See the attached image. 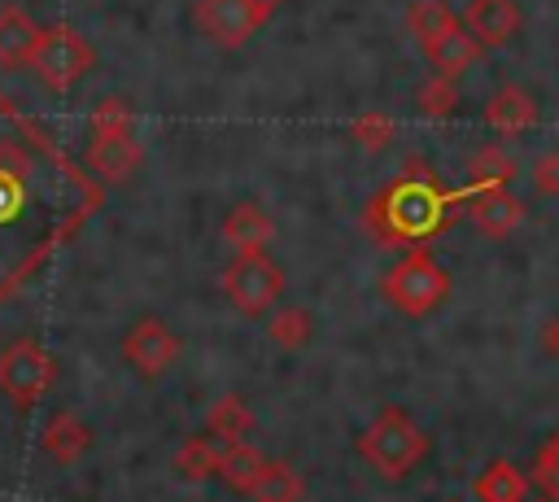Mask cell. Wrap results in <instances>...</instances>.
I'll use <instances>...</instances> for the list:
<instances>
[{
    "instance_id": "obj_27",
    "label": "cell",
    "mask_w": 559,
    "mask_h": 502,
    "mask_svg": "<svg viewBox=\"0 0 559 502\" xmlns=\"http://www.w3.org/2000/svg\"><path fill=\"white\" fill-rule=\"evenodd\" d=\"M349 135H354L358 148H367V153H384V148L393 144V135H397V122H393L389 113L371 109V113H358V118L349 122Z\"/></svg>"
},
{
    "instance_id": "obj_32",
    "label": "cell",
    "mask_w": 559,
    "mask_h": 502,
    "mask_svg": "<svg viewBox=\"0 0 559 502\" xmlns=\"http://www.w3.org/2000/svg\"><path fill=\"white\" fill-rule=\"evenodd\" d=\"M253 4H258V9H262V13H266V17H271V13H275V9H280V4H284V0H253Z\"/></svg>"
},
{
    "instance_id": "obj_29",
    "label": "cell",
    "mask_w": 559,
    "mask_h": 502,
    "mask_svg": "<svg viewBox=\"0 0 559 502\" xmlns=\"http://www.w3.org/2000/svg\"><path fill=\"white\" fill-rule=\"evenodd\" d=\"M533 485H542V493L550 502H559V428L542 441L537 450V463H533Z\"/></svg>"
},
{
    "instance_id": "obj_8",
    "label": "cell",
    "mask_w": 559,
    "mask_h": 502,
    "mask_svg": "<svg viewBox=\"0 0 559 502\" xmlns=\"http://www.w3.org/2000/svg\"><path fill=\"white\" fill-rule=\"evenodd\" d=\"M201 35L218 48H245L262 26H266V13L253 4V0H197L192 9Z\"/></svg>"
},
{
    "instance_id": "obj_5",
    "label": "cell",
    "mask_w": 559,
    "mask_h": 502,
    "mask_svg": "<svg viewBox=\"0 0 559 502\" xmlns=\"http://www.w3.org/2000/svg\"><path fill=\"white\" fill-rule=\"evenodd\" d=\"M92 65H96V48L74 26H44L26 70H35V79L48 92H70Z\"/></svg>"
},
{
    "instance_id": "obj_11",
    "label": "cell",
    "mask_w": 559,
    "mask_h": 502,
    "mask_svg": "<svg viewBox=\"0 0 559 502\" xmlns=\"http://www.w3.org/2000/svg\"><path fill=\"white\" fill-rule=\"evenodd\" d=\"M467 218L485 231V236H507V231H515L520 223H524V214H528V205L511 192V188H480V192H467Z\"/></svg>"
},
{
    "instance_id": "obj_21",
    "label": "cell",
    "mask_w": 559,
    "mask_h": 502,
    "mask_svg": "<svg viewBox=\"0 0 559 502\" xmlns=\"http://www.w3.org/2000/svg\"><path fill=\"white\" fill-rule=\"evenodd\" d=\"M528 476L515 467V463H507V458H498V463H489L480 476H476V498L480 502H528Z\"/></svg>"
},
{
    "instance_id": "obj_10",
    "label": "cell",
    "mask_w": 559,
    "mask_h": 502,
    "mask_svg": "<svg viewBox=\"0 0 559 502\" xmlns=\"http://www.w3.org/2000/svg\"><path fill=\"white\" fill-rule=\"evenodd\" d=\"M463 26L480 48H502L520 35L524 26V9L515 0H467L463 9Z\"/></svg>"
},
{
    "instance_id": "obj_31",
    "label": "cell",
    "mask_w": 559,
    "mask_h": 502,
    "mask_svg": "<svg viewBox=\"0 0 559 502\" xmlns=\"http://www.w3.org/2000/svg\"><path fill=\"white\" fill-rule=\"evenodd\" d=\"M537 345H542V354H546V358H555V362H559V314H550V319L542 323Z\"/></svg>"
},
{
    "instance_id": "obj_2",
    "label": "cell",
    "mask_w": 559,
    "mask_h": 502,
    "mask_svg": "<svg viewBox=\"0 0 559 502\" xmlns=\"http://www.w3.org/2000/svg\"><path fill=\"white\" fill-rule=\"evenodd\" d=\"M463 205L467 188H445L424 157H411L406 170L367 201L362 227L380 249H428V240H437Z\"/></svg>"
},
{
    "instance_id": "obj_22",
    "label": "cell",
    "mask_w": 559,
    "mask_h": 502,
    "mask_svg": "<svg viewBox=\"0 0 559 502\" xmlns=\"http://www.w3.org/2000/svg\"><path fill=\"white\" fill-rule=\"evenodd\" d=\"M515 175H520L515 157H511L502 144H485V148L467 162V192H480V188H511Z\"/></svg>"
},
{
    "instance_id": "obj_20",
    "label": "cell",
    "mask_w": 559,
    "mask_h": 502,
    "mask_svg": "<svg viewBox=\"0 0 559 502\" xmlns=\"http://www.w3.org/2000/svg\"><path fill=\"white\" fill-rule=\"evenodd\" d=\"M262 467H266V458H262V450H258V445H249V441H231V445L223 450L218 480H223L231 493L249 498V489H253V480L262 476Z\"/></svg>"
},
{
    "instance_id": "obj_15",
    "label": "cell",
    "mask_w": 559,
    "mask_h": 502,
    "mask_svg": "<svg viewBox=\"0 0 559 502\" xmlns=\"http://www.w3.org/2000/svg\"><path fill=\"white\" fill-rule=\"evenodd\" d=\"M39 445H44V454H48L52 463L70 467V463H79V458L92 450V428H87L74 410H57V415L44 423Z\"/></svg>"
},
{
    "instance_id": "obj_3",
    "label": "cell",
    "mask_w": 559,
    "mask_h": 502,
    "mask_svg": "<svg viewBox=\"0 0 559 502\" xmlns=\"http://www.w3.org/2000/svg\"><path fill=\"white\" fill-rule=\"evenodd\" d=\"M428 432L402 410V406H384L371 423H367V432L358 437V454H362V463L367 467H376L384 480H402V476H411L424 458H428Z\"/></svg>"
},
{
    "instance_id": "obj_26",
    "label": "cell",
    "mask_w": 559,
    "mask_h": 502,
    "mask_svg": "<svg viewBox=\"0 0 559 502\" xmlns=\"http://www.w3.org/2000/svg\"><path fill=\"white\" fill-rule=\"evenodd\" d=\"M87 127H92V140H109V135H135V113H131V105H127L122 96H105V100L92 109Z\"/></svg>"
},
{
    "instance_id": "obj_6",
    "label": "cell",
    "mask_w": 559,
    "mask_h": 502,
    "mask_svg": "<svg viewBox=\"0 0 559 502\" xmlns=\"http://www.w3.org/2000/svg\"><path fill=\"white\" fill-rule=\"evenodd\" d=\"M57 384V358L35 340H9L0 349V393L17 410H35Z\"/></svg>"
},
{
    "instance_id": "obj_7",
    "label": "cell",
    "mask_w": 559,
    "mask_h": 502,
    "mask_svg": "<svg viewBox=\"0 0 559 502\" xmlns=\"http://www.w3.org/2000/svg\"><path fill=\"white\" fill-rule=\"evenodd\" d=\"M223 292H227V301L240 314L253 319V314H262V310H271L280 301V292H284V266L275 258H266V249L262 253H236L223 266Z\"/></svg>"
},
{
    "instance_id": "obj_12",
    "label": "cell",
    "mask_w": 559,
    "mask_h": 502,
    "mask_svg": "<svg viewBox=\"0 0 559 502\" xmlns=\"http://www.w3.org/2000/svg\"><path fill=\"white\" fill-rule=\"evenodd\" d=\"M480 44L467 35V26L463 22H454L450 31H441L428 48H424V57H428V65H432V74H445V79H459V74H467L476 61H480Z\"/></svg>"
},
{
    "instance_id": "obj_9",
    "label": "cell",
    "mask_w": 559,
    "mask_h": 502,
    "mask_svg": "<svg viewBox=\"0 0 559 502\" xmlns=\"http://www.w3.org/2000/svg\"><path fill=\"white\" fill-rule=\"evenodd\" d=\"M179 349H183V340H179L162 319H153V314L135 319L131 332L122 336V358H127L144 380H162V375L179 362Z\"/></svg>"
},
{
    "instance_id": "obj_28",
    "label": "cell",
    "mask_w": 559,
    "mask_h": 502,
    "mask_svg": "<svg viewBox=\"0 0 559 502\" xmlns=\"http://www.w3.org/2000/svg\"><path fill=\"white\" fill-rule=\"evenodd\" d=\"M415 100H419V109H424L428 118H450V113L459 109V83L445 79V74H428V79L419 83Z\"/></svg>"
},
{
    "instance_id": "obj_1",
    "label": "cell",
    "mask_w": 559,
    "mask_h": 502,
    "mask_svg": "<svg viewBox=\"0 0 559 502\" xmlns=\"http://www.w3.org/2000/svg\"><path fill=\"white\" fill-rule=\"evenodd\" d=\"M100 188L61 144L0 96V297L13 292L87 214Z\"/></svg>"
},
{
    "instance_id": "obj_13",
    "label": "cell",
    "mask_w": 559,
    "mask_h": 502,
    "mask_svg": "<svg viewBox=\"0 0 559 502\" xmlns=\"http://www.w3.org/2000/svg\"><path fill=\"white\" fill-rule=\"evenodd\" d=\"M140 162H144V148H140L135 135L92 140V148H87V166L96 170L100 183H122V179H131V175L140 170Z\"/></svg>"
},
{
    "instance_id": "obj_24",
    "label": "cell",
    "mask_w": 559,
    "mask_h": 502,
    "mask_svg": "<svg viewBox=\"0 0 559 502\" xmlns=\"http://www.w3.org/2000/svg\"><path fill=\"white\" fill-rule=\"evenodd\" d=\"M266 336H271V345L297 354V349L310 345V336H314V319H310V310H301V306L275 310V314L266 319Z\"/></svg>"
},
{
    "instance_id": "obj_25",
    "label": "cell",
    "mask_w": 559,
    "mask_h": 502,
    "mask_svg": "<svg viewBox=\"0 0 559 502\" xmlns=\"http://www.w3.org/2000/svg\"><path fill=\"white\" fill-rule=\"evenodd\" d=\"M459 17H454V9L445 4V0H415L411 9H406V31L419 39V48H428L441 31H450Z\"/></svg>"
},
{
    "instance_id": "obj_4",
    "label": "cell",
    "mask_w": 559,
    "mask_h": 502,
    "mask_svg": "<svg viewBox=\"0 0 559 502\" xmlns=\"http://www.w3.org/2000/svg\"><path fill=\"white\" fill-rule=\"evenodd\" d=\"M380 297L406 314V319H424L437 306H445L450 297V271L428 253V249H406L384 275H380Z\"/></svg>"
},
{
    "instance_id": "obj_14",
    "label": "cell",
    "mask_w": 559,
    "mask_h": 502,
    "mask_svg": "<svg viewBox=\"0 0 559 502\" xmlns=\"http://www.w3.org/2000/svg\"><path fill=\"white\" fill-rule=\"evenodd\" d=\"M223 240L236 249V253H262L271 240H275V218L253 205V201H240L227 218H223Z\"/></svg>"
},
{
    "instance_id": "obj_18",
    "label": "cell",
    "mask_w": 559,
    "mask_h": 502,
    "mask_svg": "<svg viewBox=\"0 0 559 502\" xmlns=\"http://www.w3.org/2000/svg\"><path fill=\"white\" fill-rule=\"evenodd\" d=\"M223 450H227V441H218V437H188L179 450H175V458H170V467H175V476H183V480H210V476H218V463H223Z\"/></svg>"
},
{
    "instance_id": "obj_23",
    "label": "cell",
    "mask_w": 559,
    "mask_h": 502,
    "mask_svg": "<svg viewBox=\"0 0 559 502\" xmlns=\"http://www.w3.org/2000/svg\"><path fill=\"white\" fill-rule=\"evenodd\" d=\"M249 498H253V502H301V498H306V480H301L288 463L266 458V467H262V476L253 480Z\"/></svg>"
},
{
    "instance_id": "obj_19",
    "label": "cell",
    "mask_w": 559,
    "mask_h": 502,
    "mask_svg": "<svg viewBox=\"0 0 559 502\" xmlns=\"http://www.w3.org/2000/svg\"><path fill=\"white\" fill-rule=\"evenodd\" d=\"M253 410L236 397V393H223V397H214L210 402V410H205V432L210 437H218V441H245L249 432H253Z\"/></svg>"
},
{
    "instance_id": "obj_17",
    "label": "cell",
    "mask_w": 559,
    "mask_h": 502,
    "mask_svg": "<svg viewBox=\"0 0 559 502\" xmlns=\"http://www.w3.org/2000/svg\"><path fill=\"white\" fill-rule=\"evenodd\" d=\"M485 122H489L498 135H524V131L537 122V100H533L524 87L507 83V87H498V92L489 96Z\"/></svg>"
},
{
    "instance_id": "obj_16",
    "label": "cell",
    "mask_w": 559,
    "mask_h": 502,
    "mask_svg": "<svg viewBox=\"0 0 559 502\" xmlns=\"http://www.w3.org/2000/svg\"><path fill=\"white\" fill-rule=\"evenodd\" d=\"M39 31H44V26H35V17H31L26 9L4 4V9H0V65H4V70L31 65V52H35V44H39Z\"/></svg>"
},
{
    "instance_id": "obj_30",
    "label": "cell",
    "mask_w": 559,
    "mask_h": 502,
    "mask_svg": "<svg viewBox=\"0 0 559 502\" xmlns=\"http://www.w3.org/2000/svg\"><path fill=\"white\" fill-rule=\"evenodd\" d=\"M528 179H533V192H537V196H559V148L542 153V157L533 162Z\"/></svg>"
}]
</instances>
